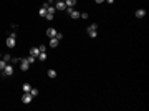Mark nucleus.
<instances>
[{
  "mask_svg": "<svg viewBox=\"0 0 149 111\" xmlns=\"http://www.w3.org/2000/svg\"><path fill=\"white\" fill-rule=\"evenodd\" d=\"M96 30H98V25H96V23H91V25L86 28V32H88V35L91 37V38H96V35H98Z\"/></svg>",
  "mask_w": 149,
  "mask_h": 111,
  "instance_id": "f257e3e1",
  "label": "nucleus"
},
{
  "mask_svg": "<svg viewBox=\"0 0 149 111\" xmlns=\"http://www.w3.org/2000/svg\"><path fill=\"white\" fill-rule=\"evenodd\" d=\"M13 75V65L7 63V67L2 70V76H12Z\"/></svg>",
  "mask_w": 149,
  "mask_h": 111,
  "instance_id": "f03ea898",
  "label": "nucleus"
},
{
  "mask_svg": "<svg viewBox=\"0 0 149 111\" xmlns=\"http://www.w3.org/2000/svg\"><path fill=\"white\" fill-rule=\"evenodd\" d=\"M32 100H33V96L30 93H23V96H22V103H23V105H30Z\"/></svg>",
  "mask_w": 149,
  "mask_h": 111,
  "instance_id": "7ed1b4c3",
  "label": "nucleus"
},
{
  "mask_svg": "<svg viewBox=\"0 0 149 111\" xmlns=\"http://www.w3.org/2000/svg\"><path fill=\"white\" fill-rule=\"evenodd\" d=\"M28 68H30V61L27 58H22V61H20V70L22 71H27Z\"/></svg>",
  "mask_w": 149,
  "mask_h": 111,
  "instance_id": "20e7f679",
  "label": "nucleus"
},
{
  "mask_svg": "<svg viewBox=\"0 0 149 111\" xmlns=\"http://www.w3.org/2000/svg\"><path fill=\"white\" fill-rule=\"evenodd\" d=\"M5 43H7V46H8V48H13V46L17 45V37H8Z\"/></svg>",
  "mask_w": 149,
  "mask_h": 111,
  "instance_id": "39448f33",
  "label": "nucleus"
},
{
  "mask_svg": "<svg viewBox=\"0 0 149 111\" xmlns=\"http://www.w3.org/2000/svg\"><path fill=\"white\" fill-rule=\"evenodd\" d=\"M56 33H58V32H56V30H55L53 27L46 28V37H48V38H55V37H56Z\"/></svg>",
  "mask_w": 149,
  "mask_h": 111,
  "instance_id": "423d86ee",
  "label": "nucleus"
},
{
  "mask_svg": "<svg viewBox=\"0 0 149 111\" xmlns=\"http://www.w3.org/2000/svg\"><path fill=\"white\" fill-rule=\"evenodd\" d=\"M58 43H60V40L56 38V37H55V38H50V42H48V45L51 46V48H56V46H58Z\"/></svg>",
  "mask_w": 149,
  "mask_h": 111,
  "instance_id": "0eeeda50",
  "label": "nucleus"
},
{
  "mask_svg": "<svg viewBox=\"0 0 149 111\" xmlns=\"http://www.w3.org/2000/svg\"><path fill=\"white\" fill-rule=\"evenodd\" d=\"M134 15H136L138 18H144V17H146V10H144V8H138Z\"/></svg>",
  "mask_w": 149,
  "mask_h": 111,
  "instance_id": "6e6552de",
  "label": "nucleus"
},
{
  "mask_svg": "<svg viewBox=\"0 0 149 111\" xmlns=\"http://www.w3.org/2000/svg\"><path fill=\"white\" fill-rule=\"evenodd\" d=\"M30 55L37 58V56L40 55V50H38V46H32V48H30Z\"/></svg>",
  "mask_w": 149,
  "mask_h": 111,
  "instance_id": "1a4fd4ad",
  "label": "nucleus"
},
{
  "mask_svg": "<svg viewBox=\"0 0 149 111\" xmlns=\"http://www.w3.org/2000/svg\"><path fill=\"white\" fill-rule=\"evenodd\" d=\"M65 8H66V3H65V2H56L55 10H65Z\"/></svg>",
  "mask_w": 149,
  "mask_h": 111,
  "instance_id": "9d476101",
  "label": "nucleus"
},
{
  "mask_svg": "<svg viewBox=\"0 0 149 111\" xmlns=\"http://www.w3.org/2000/svg\"><path fill=\"white\" fill-rule=\"evenodd\" d=\"M22 89H23V93H30V89H32V85H30V83H23Z\"/></svg>",
  "mask_w": 149,
  "mask_h": 111,
  "instance_id": "9b49d317",
  "label": "nucleus"
},
{
  "mask_svg": "<svg viewBox=\"0 0 149 111\" xmlns=\"http://www.w3.org/2000/svg\"><path fill=\"white\" fill-rule=\"evenodd\" d=\"M76 2H78V0H65L66 7H75V5H76Z\"/></svg>",
  "mask_w": 149,
  "mask_h": 111,
  "instance_id": "f8f14e48",
  "label": "nucleus"
},
{
  "mask_svg": "<svg viewBox=\"0 0 149 111\" xmlns=\"http://www.w3.org/2000/svg\"><path fill=\"white\" fill-rule=\"evenodd\" d=\"M37 58H38L40 61H45V60H46V53H45V51H40V55L37 56Z\"/></svg>",
  "mask_w": 149,
  "mask_h": 111,
  "instance_id": "ddd939ff",
  "label": "nucleus"
},
{
  "mask_svg": "<svg viewBox=\"0 0 149 111\" xmlns=\"http://www.w3.org/2000/svg\"><path fill=\"white\" fill-rule=\"evenodd\" d=\"M38 93H40L38 89H37V88H33V86H32V89H30V94H32L33 98H35V96H38Z\"/></svg>",
  "mask_w": 149,
  "mask_h": 111,
  "instance_id": "4468645a",
  "label": "nucleus"
},
{
  "mask_svg": "<svg viewBox=\"0 0 149 111\" xmlns=\"http://www.w3.org/2000/svg\"><path fill=\"white\" fill-rule=\"evenodd\" d=\"M2 60H5L7 63H8V61H12V56L8 55V53H5V55H2Z\"/></svg>",
  "mask_w": 149,
  "mask_h": 111,
  "instance_id": "2eb2a0df",
  "label": "nucleus"
},
{
  "mask_svg": "<svg viewBox=\"0 0 149 111\" xmlns=\"http://www.w3.org/2000/svg\"><path fill=\"white\" fill-rule=\"evenodd\" d=\"M48 76L50 78H56V71L53 70V68H51V70H48Z\"/></svg>",
  "mask_w": 149,
  "mask_h": 111,
  "instance_id": "dca6fc26",
  "label": "nucleus"
},
{
  "mask_svg": "<svg viewBox=\"0 0 149 111\" xmlns=\"http://www.w3.org/2000/svg\"><path fill=\"white\" fill-rule=\"evenodd\" d=\"M7 67V61L5 60H2V58H0V71H2V70H3V68Z\"/></svg>",
  "mask_w": 149,
  "mask_h": 111,
  "instance_id": "f3484780",
  "label": "nucleus"
},
{
  "mask_svg": "<svg viewBox=\"0 0 149 111\" xmlns=\"http://www.w3.org/2000/svg\"><path fill=\"white\" fill-rule=\"evenodd\" d=\"M38 13H40V17H45V15H46V8H45V7H42Z\"/></svg>",
  "mask_w": 149,
  "mask_h": 111,
  "instance_id": "a211bd4d",
  "label": "nucleus"
},
{
  "mask_svg": "<svg viewBox=\"0 0 149 111\" xmlns=\"http://www.w3.org/2000/svg\"><path fill=\"white\" fill-rule=\"evenodd\" d=\"M53 15H55V13H46L45 18H46V20H53Z\"/></svg>",
  "mask_w": 149,
  "mask_h": 111,
  "instance_id": "6ab92c4d",
  "label": "nucleus"
},
{
  "mask_svg": "<svg viewBox=\"0 0 149 111\" xmlns=\"http://www.w3.org/2000/svg\"><path fill=\"white\" fill-rule=\"evenodd\" d=\"M27 60L30 61V63H33V61L37 60V58H35V56H32V55H28V56H27Z\"/></svg>",
  "mask_w": 149,
  "mask_h": 111,
  "instance_id": "aec40b11",
  "label": "nucleus"
},
{
  "mask_svg": "<svg viewBox=\"0 0 149 111\" xmlns=\"http://www.w3.org/2000/svg\"><path fill=\"white\" fill-rule=\"evenodd\" d=\"M38 50H40V51H46V45H40Z\"/></svg>",
  "mask_w": 149,
  "mask_h": 111,
  "instance_id": "412c9836",
  "label": "nucleus"
},
{
  "mask_svg": "<svg viewBox=\"0 0 149 111\" xmlns=\"http://www.w3.org/2000/svg\"><path fill=\"white\" fill-rule=\"evenodd\" d=\"M12 61H13V63H20V61H22V58H12Z\"/></svg>",
  "mask_w": 149,
  "mask_h": 111,
  "instance_id": "4be33fe9",
  "label": "nucleus"
},
{
  "mask_svg": "<svg viewBox=\"0 0 149 111\" xmlns=\"http://www.w3.org/2000/svg\"><path fill=\"white\" fill-rule=\"evenodd\" d=\"M10 28H12V30H17V28H18V25H17V23H12Z\"/></svg>",
  "mask_w": 149,
  "mask_h": 111,
  "instance_id": "5701e85b",
  "label": "nucleus"
},
{
  "mask_svg": "<svg viewBox=\"0 0 149 111\" xmlns=\"http://www.w3.org/2000/svg\"><path fill=\"white\" fill-rule=\"evenodd\" d=\"M56 38L61 40V38H63V33H60V32H58V33H56Z\"/></svg>",
  "mask_w": 149,
  "mask_h": 111,
  "instance_id": "b1692460",
  "label": "nucleus"
},
{
  "mask_svg": "<svg viewBox=\"0 0 149 111\" xmlns=\"http://www.w3.org/2000/svg\"><path fill=\"white\" fill-rule=\"evenodd\" d=\"M94 2H96V3H103L105 0H94Z\"/></svg>",
  "mask_w": 149,
  "mask_h": 111,
  "instance_id": "393cba45",
  "label": "nucleus"
},
{
  "mask_svg": "<svg viewBox=\"0 0 149 111\" xmlns=\"http://www.w3.org/2000/svg\"><path fill=\"white\" fill-rule=\"evenodd\" d=\"M105 2H108V3H114V0H105Z\"/></svg>",
  "mask_w": 149,
  "mask_h": 111,
  "instance_id": "a878e982",
  "label": "nucleus"
},
{
  "mask_svg": "<svg viewBox=\"0 0 149 111\" xmlns=\"http://www.w3.org/2000/svg\"><path fill=\"white\" fill-rule=\"evenodd\" d=\"M56 2H65V0H56Z\"/></svg>",
  "mask_w": 149,
  "mask_h": 111,
  "instance_id": "bb28decb",
  "label": "nucleus"
},
{
  "mask_svg": "<svg viewBox=\"0 0 149 111\" xmlns=\"http://www.w3.org/2000/svg\"><path fill=\"white\" fill-rule=\"evenodd\" d=\"M0 58H2V53H0Z\"/></svg>",
  "mask_w": 149,
  "mask_h": 111,
  "instance_id": "cd10ccee",
  "label": "nucleus"
}]
</instances>
